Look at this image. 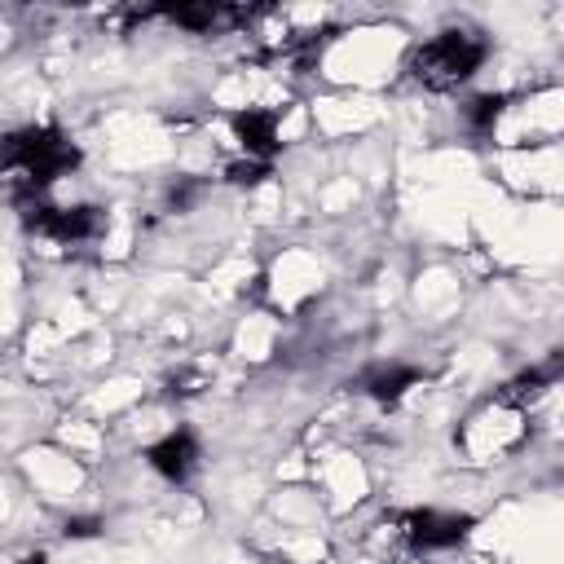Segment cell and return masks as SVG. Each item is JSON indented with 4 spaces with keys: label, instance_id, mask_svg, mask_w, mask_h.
Returning a JSON list of instances; mask_svg holds the SVG:
<instances>
[{
    "label": "cell",
    "instance_id": "cell-13",
    "mask_svg": "<svg viewBox=\"0 0 564 564\" xmlns=\"http://www.w3.org/2000/svg\"><path fill=\"white\" fill-rule=\"evenodd\" d=\"M18 564H48V555H44V551H31V555H22Z\"/></svg>",
    "mask_w": 564,
    "mask_h": 564
},
{
    "label": "cell",
    "instance_id": "cell-12",
    "mask_svg": "<svg viewBox=\"0 0 564 564\" xmlns=\"http://www.w3.org/2000/svg\"><path fill=\"white\" fill-rule=\"evenodd\" d=\"M101 529H106V524H101V516H70L62 533H66V538H97Z\"/></svg>",
    "mask_w": 564,
    "mask_h": 564
},
{
    "label": "cell",
    "instance_id": "cell-6",
    "mask_svg": "<svg viewBox=\"0 0 564 564\" xmlns=\"http://www.w3.org/2000/svg\"><path fill=\"white\" fill-rule=\"evenodd\" d=\"M234 128V141L242 145L247 159H260V163H273V154L282 150V137H278V110H264V106H247L229 119Z\"/></svg>",
    "mask_w": 564,
    "mask_h": 564
},
{
    "label": "cell",
    "instance_id": "cell-8",
    "mask_svg": "<svg viewBox=\"0 0 564 564\" xmlns=\"http://www.w3.org/2000/svg\"><path fill=\"white\" fill-rule=\"evenodd\" d=\"M560 379V357H551V361H542V366H529L524 375H516L502 392H498V401L502 405H524V401H538L551 383Z\"/></svg>",
    "mask_w": 564,
    "mask_h": 564
},
{
    "label": "cell",
    "instance_id": "cell-2",
    "mask_svg": "<svg viewBox=\"0 0 564 564\" xmlns=\"http://www.w3.org/2000/svg\"><path fill=\"white\" fill-rule=\"evenodd\" d=\"M485 57H489L485 35H476V31H467V26H445V31H436L432 40L414 44L405 70H410L423 88L449 93V88L467 84V79L485 66Z\"/></svg>",
    "mask_w": 564,
    "mask_h": 564
},
{
    "label": "cell",
    "instance_id": "cell-4",
    "mask_svg": "<svg viewBox=\"0 0 564 564\" xmlns=\"http://www.w3.org/2000/svg\"><path fill=\"white\" fill-rule=\"evenodd\" d=\"M476 529V516L467 511H445V507H414L401 516V538L410 542V551H454L458 542H467Z\"/></svg>",
    "mask_w": 564,
    "mask_h": 564
},
{
    "label": "cell",
    "instance_id": "cell-1",
    "mask_svg": "<svg viewBox=\"0 0 564 564\" xmlns=\"http://www.w3.org/2000/svg\"><path fill=\"white\" fill-rule=\"evenodd\" d=\"M79 167V145L57 123H26L0 137V176L13 198H48V189Z\"/></svg>",
    "mask_w": 564,
    "mask_h": 564
},
{
    "label": "cell",
    "instance_id": "cell-5",
    "mask_svg": "<svg viewBox=\"0 0 564 564\" xmlns=\"http://www.w3.org/2000/svg\"><path fill=\"white\" fill-rule=\"evenodd\" d=\"M141 458H145L150 471H159L163 480L185 485V480L198 471V463H203V445H198V432H194V427H172V432H163L159 441H150Z\"/></svg>",
    "mask_w": 564,
    "mask_h": 564
},
{
    "label": "cell",
    "instance_id": "cell-7",
    "mask_svg": "<svg viewBox=\"0 0 564 564\" xmlns=\"http://www.w3.org/2000/svg\"><path fill=\"white\" fill-rule=\"evenodd\" d=\"M419 379H423V370L410 361H375L357 375V392L379 401V405H397L410 388H419Z\"/></svg>",
    "mask_w": 564,
    "mask_h": 564
},
{
    "label": "cell",
    "instance_id": "cell-9",
    "mask_svg": "<svg viewBox=\"0 0 564 564\" xmlns=\"http://www.w3.org/2000/svg\"><path fill=\"white\" fill-rule=\"evenodd\" d=\"M167 22H176V26H185V31H216V26H225V22H234L238 13L234 9H220V4H181V9H167L163 13Z\"/></svg>",
    "mask_w": 564,
    "mask_h": 564
},
{
    "label": "cell",
    "instance_id": "cell-11",
    "mask_svg": "<svg viewBox=\"0 0 564 564\" xmlns=\"http://www.w3.org/2000/svg\"><path fill=\"white\" fill-rule=\"evenodd\" d=\"M269 172H273V163H260V159H238V163H229V167H225V181H229V185H260Z\"/></svg>",
    "mask_w": 564,
    "mask_h": 564
},
{
    "label": "cell",
    "instance_id": "cell-10",
    "mask_svg": "<svg viewBox=\"0 0 564 564\" xmlns=\"http://www.w3.org/2000/svg\"><path fill=\"white\" fill-rule=\"evenodd\" d=\"M507 93H480V97H471L467 106H463V115H467V123L476 128V132H494L498 128V119H502V110H507Z\"/></svg>",
    "mask_w": 564,
    "mask_h": 564
},
{
    "label": "cell",
    "instance_id": "cell-3",
    "mask_svg": "<svg viewBox=\"0 0 564 564\" xmlns=\"http://www.w3.org/2000/svg\"><path fill=\"white\" fill-rule=\"evenodd\" d=\"M18 212H22V225L31 234H40L48 242H62V247H75V242H88V238L101 234V207H88V203L57 207L48 198H26V203H18Z\"/></svg>",
    "mask_w": 564,
    "mask_h": 564
}]
</instances>
